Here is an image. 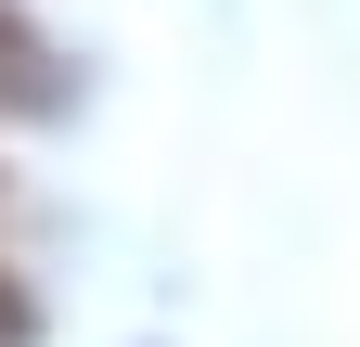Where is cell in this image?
Wrapping results in <instances>:
<instances>
[{
	"mask_svg": "<svg viewBox=\"0 0 360 347\" xmlns=\"http://www.w3.org/2000/svg\"><path fill=\"white\" fill-rule=\"evenodd\" d=\"M0 347H39V309H26V283L0 270Z\"/></svg>",
	"mask_w": 360,
	"mask_h": 347,
	"instance_id": "7a4b0ae2",
	"label": "cell"
},
{
	"mask_svg": "<svg viewBox=\"0 0 360 347\" xmlns=\"http://www.w3.org/2000/svg\"><path fill=\"white\" fill-rule=\"evenodd\" d=\"M0 116H65V65H52V39L0 13Z\"/></svg>",
	"mask_w": 360,
	"mask_h": 347,
	"instance_id": "6da1fadb",
	"label": "cell"
}]
</instances>
